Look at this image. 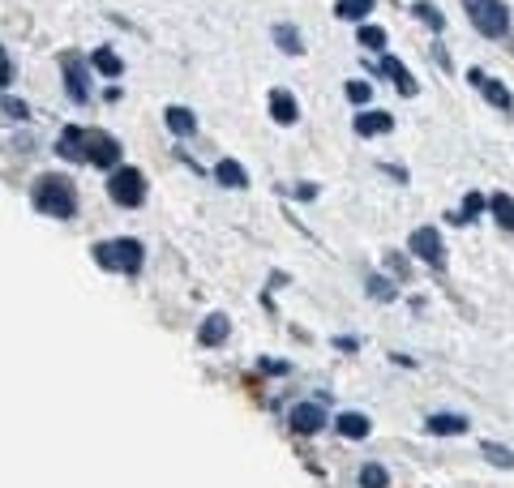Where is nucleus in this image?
I'll list each match as a JSON object with an SVG mask.
<instances>
[{
	"label": "nucleus",
	"instance_id": "nucleus-1",
	"mask_svg": "<svg viewBox=\"0 0 514 488\" xmlns=\"http://www.w3.org/2000/svg\"><path fill=\"white\" fill-rule=\"evenodd\" d=\"M35 210L52 219H73L78 215V193H73L65 176H43L35 185Z\"/></svg>",
	"mask_w": 514,
	"mask_h": 488
},
{
	"label": "nucleus",
	"instance_id": "nucleus-27",
	"mask_svg": "<svg viewBox=\"0 0 514 488\" xmlns=\"http://www.w3.org/2000/svg\"><path fill=\"white\" fill-rule=\"evenodd\" d=\"M485 459H489V463H497V467H514V454H510V450H502V446H493V441L485 446Z\"/></svg>",
	"mask_w": 514,
	"mask_h": 488
},
{
	"label": "nucleus",
	"instance_id": "nucleus-26",
	"mask_svg": "<svg viewBox=\"0 0 514 488\" xmlns=\"http://www.w3.org/2000/svg\"><path fill=\"white\" fill-rule=\"evenodd\" d=\"M369 296H377V300H395V287H390L382 274H373V279H369Z\"/></svg>",
	"mask_w": 514,
	"mask_h": 488
},
{
	"label": "nucleus",
	"instance_id": "nucleus-29",
	"mask_svg": "<svg viewBox=\"0 0 514 488\" xmlns=\"http://www.w3.org/2000/svg\"><path fill=\"white\" fill-rule=\"evenodd\" d=\"M347 99H352V103H369L373 99L369 82H347Z\"/></svg>",
	"mask_w": 514,
	"mask_h": 488
},
{
	"label": "nucleus",
	"instance_id": "nucleus-4",
	"mask_svg": "<svg viewBox=\"0 0 514 488\" xmlns=\"http://www.w3.org/2000/svg\"><path fill=\"white\" fill-rule=\"evenodd\" d=\"M108 193L120 206H142L146 202V176L138 167H116L112 180H108Z\"/></svg>",
	"mask_w": 514,
	"mask_h": 488
},
{
	"label": "nucleus",
	"instance_id": "nucleus-7",
	"mask_svg": "<svg viewBox=\"0 0 514 488\" xmlns=\"http://www.w3.org/2000/svg\"><path fill=\"white\" fill-rule=\"evenodd\" d=\"M407 244H412V257H420V262H429V266H442L446 253H442V236H437L433 227H416Z\"/></svg>",
	"mask_w": 514,
	"mask_h": 488
},
{
	"label": "nucleus",
	"instance_id": "nucleus-28",
	"mask_svg": "<svg viewBox=\"0 0 514 488\" xmlns=\"http://www.w3.org/2000/svg\"><path fill=\"white\" fill-rule=\"evenodd\" d=\"M416 18H425L433 30H442V26H446V18H442V13H437L433 5H425V0H420V5H416Z\"/></svg>",
	"mask_w": 514,
	"mask_h": 488
},
{
	"label": "nucleus",
	"instance_id": "nucleus-11",
	"mask_svg": "<svg viewBox=\"0 0 514 488\" xmlns=\"http://www.w3.org/2000/svg\"><path fill=\"white\" fill-rule=\"evenodd\" d=\"M425 424H429V433H437V437L467 433V416H459V411H437V416H429Z\"/></svg>",
	"mask_w": 514,
	"mask_h": 488
},
{
	"label": "nucleus",
	"instance_id": "nucleus-20",
	"mask_svg": "<svg viewBox=\"0 0 514 488\" xmlns=\"http://www.w3.org/2000/svg\"><path fill=\"white\" fill-rule=\"evenodd\" d=\"M168 129H172L176 137H189L193 129H198V120H193L189 108H168Z\"/></svg>",
	"mask_w": 514,
	"mask_h": 488
},
{
	"label": "nucleus",
	"instance_id": "nucleus-3",
	"mask_svg": "<svg viewBox=\"0 0 514 488\" xmlns=\"http://www.w3.org/2000/svg\"><path fill=\"white\" fill-rule=\"evenodd\" d=\"M463 9H467V18L476 22L480 35L502 39L506 30H510V13H506L502 0H463Z\"/></svg>",
	"mask_w": 514,
	"mask_h": 488
},
{
	"label": "nucleus",
	"instance_id": "nucleus-30",
	"mask_svg": "<svg viewBox=\"0 0 514 488\" xmlns=\"http://www.w3.org/2000/svg\"><path fill=\"white\" fill-rule=\"evenodd\" d=\"M5 116H9V120H26V103L9 95V99H5Z\"/></svg>",
	"mask_w": 514,
	"mask_h": 488
},
{
	"label": "nucleus",
	"instance_id": "nucleus-14",
	"mask_svg": "<svg viewBox=\"0 0 514 488\" xmlns=\"http://www.w3.org/2000/svg\"><path fill=\"white\" fill-rule=\"evenodd\" d=\"M60 155L65 159H78V163H86V129H78V125H69L65 133H60Z\"/></svg>",
	"mask_w": 514,
	"mask_h": 488
},
{
	"label": "nucleus",
	"instance_id": "nucleus-5",
	"mask_svg": "<svg viewBox=\"0 0 514 488\" xmlns=\"http://www.w3.org/2000/svg\"><path fill=\"white\" fill-rule=\"evenodd\" d=\"M86 163H95V167H116L120 163V142L108 133H99V129H90L86 133Z\"/></svg>",
	"mask_w": 514,
	"mask_h": 488
},
{
	"label": "nucleus",
	"instance_id": "nucleus-21",
	"mask_svg": "<svg viewBox=\"0 0 514 488\" xmlns=\"http://www.w3.org/2000/svg\"><path fill=\"white\" fill-rule=\"evenodd\" d=\"M480 206H485V197H480V193H467V197H463V206H459V210H450V223H472V219L480 215Z\"/></svg>",
	"mask_w": 514,
	"mask_h": 488
},
{
	"label": "nucleus",
	"instance_id": "nucleus-13",
	"mask_svg": "<svg viewBox=\"0 0 514 488\" xmlns=\"http://www.w3.org/2000/svg\"><path fill=\"white\" fill-rule=\"evenodd\" d=\"M395 129V116L390 112H360L356 116V133L360 137H377V133H390Z\"/></svg>",
	"mask_w": 514,
	"mask_h": 488
},
{
	"label": "nucleus",
	"instance_id": "nucleus-23",
	"mask_svg": "<svg viewBox=\"0 0 514 488\" xmlns=\"http://www.w3.org/2000/svg\"><path fill=\"white\" fill-rule=\"evenodd\" d=\"M390 484V476H386V467H377V463H369V467H360V488H386Z\"/></svg>",
	"mask_w": 514,
	"mask_h": 488
},
{
	"label": "nucleus",
	"instance_id": "nucleus-31",
	"mask_svg": "<svg viewBox=\"0 0 514 488\" xmlns=\"http://www.w3.org/2000/svg\"><path fill=\"white\" fill-rule=\"evenodd\" d=\"M0 69H5V73H0V82H5V86H9V82H13V56H9V52H5V56H0Z\"/></svg>",
	"mask_w": 514,
	"mask_h": 488
},
{
	"label": "nucleus",
	"instance_id": "nucleus-16",
	"mask_svg": "<svg viewBox=\"0 0 514 488\" xmlns=\"http://www.w3.org/2000/svg\"><path fill=\"white\" fill-rule=\"evenodd\" d=\"M215 180H219V185H228V189H245V185H249L245 167H240L236 159H223V163L215 167Z\"/></svg>",
	"mask_w": 514,
	"mask_h": 488
},
{
	"label": "nucleus",
	"instance_id": "nucleus-24",
	"mask_svg": "<svg viewBox=\"0 0 514 488\" xmlns=\"http://www.w3.org/2000/svg\"><path fill=\"white\" fill-rule=\"evenodd\" d=\"M275 43H279L283 52H292V56H300V52H305V48H300V35H296L292 26H275Z\"/></svg>",
	"mask_w": 514,
	"mask_h": 488
},
{
	"label": "nucleus",
	"instance_id": "nucleus-22",
	"mask_svg": "<svg viewBox=\"0 0 514 488\" xmlns=\"http://www.w3.org/2000/svg\"><path fill=\"white\" fill-rule=\"evenodd\" d=\"M489 206H493L497 223H502V227H510V232H514V197H510V193H497Z\"/></svg>",
	"mask_w": 514,
	"mask_h": 488
},
{
	"label": "nucleus",
	"instance_id": "nucleus-15",
	"mask_svg": "<svg viewBox=\"0 0 514 488\" xmlns=\"http://www.w3.org/2000/svg\"><path fill=\"white\" fill-rule=\"evenodd\" d=\"M90 69H99L103 78H120V73H125V65H120V56L112 48H95V52H90Z\"/></svg>",
	"mask_w": 514,
	"mask_h": 488
},
{
	"label": "nucleus",
	"instance_id": "nucleus-19",
	"mask_svg": "<svg viewBox=\"0 0 514 488\" xmlns=\"http://www.w3.org/2000/svg\"><path fill=\"white\" fill-rule=\"evenodd\" d=\"M335 13L343 22H360V18H369V13H373V0H339Z\"/></svg>",
	"mask_w": 514,
	"mask_h": 488
},
{
	"label": "nucleus",
	"instance_id": "nucleus-6",
	"mask_svg": "<svg viewBox=\"0 0 514 488\" xmlns=\"http://www.w3.org/2000/svg\"><path fill=\"white\" fill-rule=\"evenodd\" d=\"M65 90L73 103H86L90 99V82H86V60L78 52H65Z\"/></svg>",
	"mask_w": 514,
	"mask_h": 488
},
{
	"label": "nucleus",
	"instance_id": "nucleus-10",
	"mask_svg": "<svg viewBox=\"0 0 514 488\" xmlns=\"http://www.w3.org/2000/svg\"><path fill=\"white\" fill-rule=\"evenodd\" d=\"M270 116H275L279 125H296V120H300L296 95H287V90H270Z\"/></svg>",
	"mask_w": 514,
	"mask_h": 488
},
{
	"label": "nucleus",
	"instance_id": "nucleus-32",
	"mask_svg": "<svg viewBox=\"0 0 514 488\" xmlns=\"http://www.w3.org/2000/svg\"><path fill=\"white\" fill-rule=\"evenodd\" d=\"M257 369H262V373H287V364L283 360H262Z\"/></svg>",
	"mask_w": 514,
	"mask_h": 488
},
{
	"label": "nucleus",
	"instance_id": "nucleus-17",
	"mask_svg": "<svg viewBox=\"0 0 514 488\" xmlns=\"http://www.w3.org/2000/svg\"><path fill=\"white\" fill-rule=\"evenodd\" d=\"M335 424H339V433H343V437H352V441L369 437V416H360V411H343Z\"/></svg>",
	"mask_w": 514,
	"mask_h": 488
},
{
	"label": "nucleus",
	"instance_id": "nucleus-2",
	"mask_svg": "<svg viewBox=\"0 0 514 488\" xmlns=\"http://www.w3.org/2000/svg\"><path fill=\"white\" fill-rule=\"evenodd\" d=\"M95 257L103 270H120V274H138L146 262V249L133 236H120V240H103L95 244Z\"/></svg>",
	"mask_w": 514,
	"mask_h": 488
},
{
	"label": "nucleus",
	"instance_id": "nucleus-25",
	"mask_svg": "<svg viewBox=\"0 0 514 488\" xmlns=\"http://www.w3.org/2000/svg\"><path fill=\"white\" fill-rule=\"evenodd\" d=\"M382 43H386V35L377 26H360V48H369V52H382Z\"/></svg>",
	"mask_w": 514,
	"mask_h": 488
},
{
	"label": "nucleus",
	"instance_id": "nucleus-18",
	"mask_svg": "<svg viewBox=\"0 0 514 488\" xmlns=\"http://www.w3.org/2000/svg\"><path fill=\"white\" fill-rule=\"evenodd\" d=\"M382 73L390 82H399V90L403 95H416V82L407 78V69H403V60H395V56H382Z\"/></svg>",
	"mask_w": 514,
	"mask_h": 488
},
{
	"label": "nucleus",
	"instance_id": "nucleus-12",
	"mask_svg": "<svg viewBox=\"0 0 514 488\" xmlns=\"http://www.w3.org/2000/svg\"><path fill=\"white\" fill-rule=\"evenodd\" d=\"M228 330H232V322L223 313H210L206 322H202V330H198V343L202 347H219L223 339H228Z\"/></svg>",
	"mask_w": 514,
	"mask_h": 488
},
{
	"label": "nucleus",
	"instance_id": "nucleus-9",
	"mask_svg": "<svg viewBox=\"0 0 514 488\" xmlns=\"http://www.w3.org/2000/svg\"><path fill=\"white\" fill-rule=\"evenodd\" d=\"M467 82H472V86H480V90H485V95H489V103H493V108H502V112H510V90L502 86V82H493V78H485V69H467Z\"/></svg>",
	"mask_w": 514,
	"mask_h": 488
},
{
	"label": "nucleus",
	"instance_id": "nucleus-8",
	"mask_svg": "<svg viewBox=\"0 0 514 488\" xmlns=\"http://www.w3.org/2000/svg\"><path fill=\"white\" fill-rule=\"evenodd\" d=\"M287 424H292L296 433H317L326 424V411L317 407V403H296L292 416H287Z\"/></svg>",
	"mask_w": 514,
	"mask_h": 488
}]
</instances>
